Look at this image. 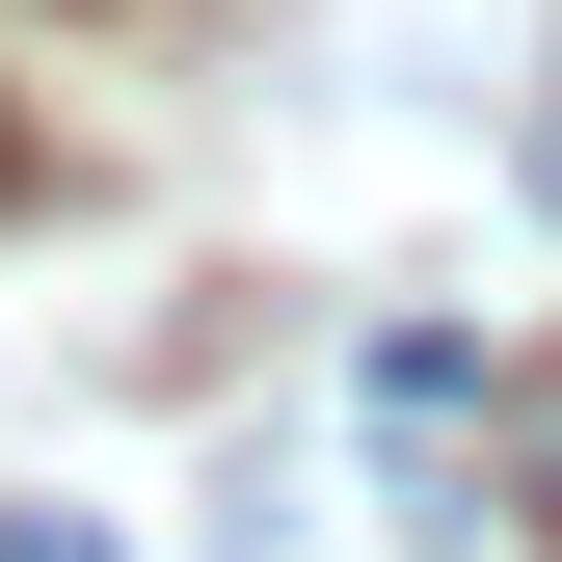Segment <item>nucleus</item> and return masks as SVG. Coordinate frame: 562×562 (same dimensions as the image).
<instances>
[{
	"label": "nucleus",
	"instance_id": "1",
	"mask_svg": "<svg viewBox=\"0 0 562 562\" xmlns=\"http://www.w3.org/2000/svg\"><path fill=\"white\" fill-rule=\"evenodd\" d=\"M509 509H536V536H562V375H536V402H509Z\"/></svg>",
	"mask_w": 562,
	"mask_h": 562
},
{
	"label": "nucleus",
	"instance_id": "2",
	"mask_svg": "<svg viewBox=\"0 0 562 562\" xmlns=\"http://www.w3.org/2000/svg\"><path fill=\"white\" fill-rule=\"evenodd\" d=\"M0 562H108V536H81V509H0Z\"/></svg>",
	"mask_w": 562,
	"mask_h": 562
},
{
	"label": "nucleus",
	"instance_id": "3",
	"mask_svg": "<svg viewBox=\"0 0 562 562\" xmlns=\"http://www.w3.org/2000/svg\"><path fill=\"white\" fill-rule=\"evenodd\" d=\"M0 215H27V108H0Z\"/></svg>",
	"mask_w": 562,
	"mask_h": 562
}]
</instances>
